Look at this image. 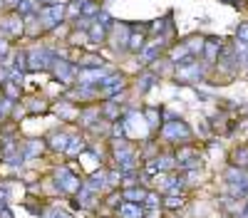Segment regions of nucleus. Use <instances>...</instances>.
Returning a JSON list of instances; mask_svg holds the SVG:
<instances>
[{
	"label": "nucleus",
	"mask_w": 248,
	"mask_h": 218,
	"mask_svg": "<svg viewBox=\"0 0 248 218\" xmlns=\"http://www.w3.org/2000/svg\"><path fill=\"white\" fill-rule=\"evenodd\" d=\"M161 136L169 142H186V139H191V127L186 122H179V119H171L161 127Z\"/></svg>",
	"instance_id": "obj_1"
},
{
	"label": "nucleus",
	"mask_w": 248,
	"mask_h": 218,
	"mask_svg": "<svg viewBox=\"0 0 248 218\" xmlns=\"http://www.w3.org/2000/svg\"><path fill=\"white\" fill-rule=\"evenodd\" d=\"M52 72H55L57 79H62V82H72V79L77 77V72H79V67L72 65V62H67V59H57V57H55Z\"/></svg>",
	"instance_id": "obj_2"
},
{
	"label": "nucleus",
	"mask_w": 248,
	"mask_h": 218,
	"mask_svg": "<svg viewBox=\"0 0 248 218\" xmlns=\"http://www.w3.org/2000/svg\"><path fill=\"white\" fill-rule=\"evenodd\" d=\"M117 213L119 218H147L149 208L144 206V203H132V201H124L117 206Z\"/></svg>",
	"instance_id": "obj_3"
},
{
	"label": "nucleus",
	"mask_w": 248,
	"mask_h": 218,
	"mask_svg": "<svg viewBox=\"0 0 248 218\" xmlns=\"http://www.w3.org/2000/svg\"><path fill=\"white\" fill-rule=\"evenodd\" d=\"M221 40L218 37H206L203 40V59L206 62H218V57H221Z\"/></svg>",
	"instance_id": "obj_4"
},
{
	"label": "nucleus",
	"mask_w": 248,
	"mask_h": 218,
	"mask_svg": "<svg viewBox=\"0 0 248 218\" xmlns=\"http://www.w3.org/2000/svg\"><path fill=\"white\" fill-rule=\"evenodd\" d=\"M67 17V8L65 5H50V8H45L43 10V20H45V25H57V23H62V20H65Z\"/></svg>",
	"instance_id": "obj_5"
},
{
	"label": "nucleus",
	"mask_w": 248,
	"mask_h": 218,
	"mask_svg": "<svg viewBox=\"0 0 248 218\" xmlns=\"http://www.w3.org/2000/svg\"><path fill=\"white\" fill-rule=\"evenodd\" d=\"M134 156V146L127 142V139H114V159L122 164V161H127V159Z\"/></svg>",
	"instance_id": "obj_6"
},
{
	"label": "nucleus",
	"mask_w": 248,
	"mask_h": 218,
	"mask_svg": "<svg viewBox=\"0 0 248 218\" xmlns=\"http://www.w3.org/2000/svg\"><path fill=\"white\" fill-rule=\"evenodd\" d=\"M0 30H5L8 35H20L23 32V23H20V15H10V17H3L0 20Z\"/></svg>",
	"instance_id": "obj_7"
},
{
	"label": "nucleus",
	"mask_w": 248,
	"mask_h": 218,
	"mask_svg": "<svg viewBox=\"0 0 248 218\" xmlns=\"http://www.w3.org/2000/svg\"><path fill=\"white\" fill-rule=\"evenodd\" d=\"M82 186H85V184H82L72 171H70L65 178H60V189L65 191V193H79V191H82Z\"/></svg>",
	"instance_id": "obj_8"
},
{
	"label": "nucleus",
	"mask_w": 248,
	"mask_h": 218,
	"mask_svg": "<svg viewBox=\"0 0 248 218\" xmlns=\"http://www.w3.org/2000/svg\"><path fill=\"white\" fill-rule=\"evenodd\" d=\"M85 189H90V191H99V189H107V174L105 171H94L90 178H87V184H85Z\"/></svg>",
	"instance_id": "obj_9"
},
{
	"label": "nucleus",
	"mask_w": 248,
	"mask_h": 218,
	"mask_svg": "<svg viewBox=\"0 0 248 218\" xmlns=\"http://www.w3.org/2000/svg\"><path fill=\"white\" fill-rule=\"evenodd\" d=\"M147 189H141V186H129V189H124V201H132V203H144V198H147Z\"/></svg>",
	"instance_id": "obj_10"
},
{
	"label": "nucleus",
	"mask_w": 248,
	"mask_h": 218,
	"mask_svg": "<svg viewBox=\"0 0 248 218\" xmlns=\"http://www.w3.org/2000/svg\"><path fill=\"white\" fill-rule=\"evenodd\" d=\"M45 151V142H40V139H30V142L23 146V156L25 159H35Z\"/></svg>",
	"instance_id": "obj_11"
},
{
	"label": "nucleus",
	"mask_w": 248,
	"mask_h": 218,
	"mask_svg": "<svg viewBox=\"0 0 248 218\" xmlns=\"http://www.w3.org/2000/svg\"><path fill=\"white\" fill-rule=\"evenodd\" d=\"M231 164L238 169H248V146H236L231 151Z\"/></svg>",
	"instance_id": "obj_12"
},
{
	"label": "nucleus",
	"mask_w": 248,
	"mask_h": 218,
	"mask_svg": "<svg viewBox=\"0 0 248 218\" xmlns=\"http://www.w3.org/2000/svg\"><path fill=\"white\" fill-rule=\"evenodd\" d=\"M226 184H248V174L238 166H231L226 171Z\"/></svg>",
	"instance_id": "obj_13"
},
{
	"label": "nucleus",
	"mask_w": 248,
	"mask_h": 218,
	"mask_svg": "<svg viewBox=\"0 0 248 218\" xmlns=\"http://www.w3.org/2000/svg\"><path fill=\"white\" fill-rule=\"evenodd\" d=\"M159 52H161V43H154V45L144 47V50L139 52V57H141V62H152V59L159 57Z\"/></svg>",
	"instance_id": "obj_14"
},
{
	"label": "nucleus",
	"mask_w": 248,
	"mask_h": 218,
	"mask_svg": "<svg viewBox=\"0 0 248 218\" xmlns=\"http://www.w3.org/2000/svg\"><path fill=\"white\" fill-rule=\"evenodd\" d=\"M107 25H102V23H94L92 28H90V40L92 43H105V37H107Z\"/></svg>",
	"instance_id": "obj_15"
},
{
	"label": "nucleus",
	"mask_w": 248,
	"mask_h": 218,
	"mask_svg": "<svg viewBox=\"0 0 248 218\" xmlns=\"http://www.w3.org/2000/svg\"><path fill=\"white\" fill-rule=\"evenodd\" d=\"M35 10H37V0H20V5L15 8V13H17V15H23V17L35 15Z\"/></svg>",
	"instance_id": "obj_16"
},
{
	"label": "nucleus",
	"mask_w": 248,
	"mask_h": 218,
	"mask_svg": "<svg viewBox=\"0 0 248 218\" xmlns=\"http://www.w3.org/2000/svg\"><path fill=\"white\" fill-rule=\"evenodd\" d=\"M85 149H87L85 139H79V136H72V139H70V144H67V151H65V154H70V156H77V154H82Z\"/></svg>",
	"instance_id": "obj_17"
},
{
	"label": "nucleus",
	"mask_w": 248,
	"mask_h": 218,
	"mask_svg": "<svg viewBox=\"0 0 248 218\" xmlns=\"http://www.w3.org/2000/svg\"><path fill=\"white\" fill-rule=\"evenodd\" d=\"M67 144H70V136H67V134H55V136L50 139V146H52L55 151H67Z\"/></svg>",
	"instance_id": "obj_18"
},
{
	"label": "nucleus",
	"mask_w": 248,
	"mask_h": 218,
	"mask_svg": "<svg viewBox=\"0 0 248 218\" xmlns=\"http://www.w3.org/2000/svg\"><path fill=\"white\" fill-rule=\"evenodd\" d=\"M119 114H122V109H119L114 102H107L105 107H102V116H105V119H109V122H117V119H119Z\"/></svg>",
	"instance_id": "obj_19"
},
{
	"label": "nucleus",
	"mask_w": 248,
	"mask_h": 218,
	"mask_svg": "<svg viewBox=\"0 0 248 218\" xmlns=\"http://www.w3.org/2000/svg\"><path fill=\"white\" fill-rule=\"evenodd\" d=\"M156 161H159V171H164V174H171L174 166H179L174 156H156Z\"/></svg>",
	"instance_id": "obj_20"
},
{
	"label": "nucleus",
	"mask_w": 248,
	"mask_h": 218,
	"mask_svg": "<svg viewBox=\"0 0 248 218\" xmlns=\"http://www.w3.org/2000/svg\"><path fill=\"white\" fill-rule=\"evenodd\" d=\"M127 47H129L132 52H141V50H144V35H141V32H132Z\"/></svg>",
	"instance_id": "obj_21"
},
{
	"label": "nucleus",
	"mask_w": 248,
	"mask_h": 218,
	"mask_svg": "<svg viewBox=\"0 0 248 218\" xmlns=\"http://www.w3.org/2000/svg\"><path fill=\"white\" fill-rule=\"evenodd\" d=\"M161 203L167 206V208H171V211H179V208L184 206V198H181V196H167Z\"/></svg>",
	"instance_id": "obj_22"
},
{
	"label": "nucleus",
	"mask_w": 248,
	"mask_h": 218,
	"mask_svg": "<svg viewBox=\"0 0 248 218\" xmlns=\"http://www.w3.org/2000/svg\"><path fill=\"white\" fill-rule=\"evenodd\" d=\"M144 119L149 122V127H152V129H156V124H159V109H154V107L144 109Z\"/></svg>",
	"instance_id": "obj_23"
},
{
	"label": "nucleus",
	"mask_w": 248,
	"mask_h": 218,
	"mask_svg": "<svg viewBox=\"0 0 248 218\" xmlns=\"http://www.w3.org/2000/svg\"><path fill=\"white\" fill-rule=\"evenodd\" d=\"M57 114H62V116H65V119H75L79 112L72 107V104H57Z\"/></svg>",
	"instance_id": "obj_24"
},
{
	"label": "nucleus",
	"mask_w": 248,
	"mask_h": 218,
	"mask_svg": "<svg viewBox=\"0 0 248 218\" xmlns=\"http://www.w3.org/2000/svg\"><path fill=\"white\" fill-rule=\"evenodd\" d=\"M5 97H8V99H13V102L20 97V87H17L15 82H10V79L5 82Z\"/></svg>",
	"instance_id": "obj_25"
},
{
	"label": "nucleus",
	"mask_w": 248,
	"mask_h": 218,
	"mask_svg": "<svg viewBox=\"0 0 248 218\" xmlns=\"http://www.w3.org/2000/svg\"><path fill=\"white\" fill-rule=\"evenodd\" d=\"M236 40H238V43H246V45H248V20L238 25V30H236Z\"/></svg>",
	"instance_id": "obj_26"
},
{
	"label": "nucleus",
	"mask_w": 248,
	"mask_h": 218,
	"mask_svg": "<svg viewBox=\"0 0 248 218\" xmlns=\"http://www.w3.org/2000/svg\"><path fill=\"white\" fill-rule=\"evenodd\" d=\"M144 206H147L149 211H156V208H159V196H156V193H147V198H144Z\"/></svg>",
	"instance_id": "obj_27"
},
{
	"label": "nucleus",
	"mask_w": 248,
	"mask_h": 218,
	"mask_svg": "<svg viewBox=\"0 0 248 218\" xmlns=\"http://www.w3.org/2000/svg\"><path fill=\"white\" fill-rule=\"evenodd\" d=\"M152 85H154V77H152V74H149V77H141V79H139V87H141L144 92H147V89H149Z\"/></svg>",
	"instance_id": "obj_28"
},
{
	"label": "nucleus",
	"mask_w": 248,
	"mask_h": 218,
	"mask_svg": "<svg viewBox=\"0 0 248 218\" xmlns=\"http://www.w3.org/2000/svg\"><path fill=\"white\" fill-rule=\"evenodd\" d=\"M43 218H70V216H67V213H62L60 208H52V211H47Z\"/></svg>",
	"instance_id": "obj_29"
},
{
	"label": "nucleus",
	"mask_w": 248,
	"mask_h": 218,
	"mask_svg": "<svg viewBox=\"0 0 248 218\" xmlns=\"http://www.w3.org/2000/svg\"><path fill=\"white\" fill-rule=\"evenodd\" d=\"M82 13H85V15H94L97 13V5L94 3H85V10H82Z\"/></svg>",
	"instance_id": "obj_30"
},
{
	"label": "nucleus",
	"mask_w": 248,
	"mask_h": 218,
	"mask_svg": "<svg viewBox=\"0 0 248 218\" xmlns=\"http://www.w3.org/2000/svg\"><path fill=\"white\" fill-rule=\"evenodd\" d=\"M0 201H8V189L0 186Z\"/></svg>",
	"instance_id": "obj_31"
},
{
	"label": "nucleus",
	"mask_w": 248,
	"mask_h": 218,
	"mask_svg": "<svg viewBox=\"0 0 248 218\" xmlns=\"http://www.w3.org/2000/svg\"><path fill=\"white\" fill-rule=\"evenodd\" d=\"M8 52V43H5V40H0V57H3Z\"/></svg>",
	"instance_id": "obj_32"
},
{
	"label": "nucleus",
	"mask_w": 248,
	"mask_h": 218,
	"mask_svg": "<svg viewBox=\"0 0 248 218\" xmlns=\"http://www.w3.org/2000/svg\"><path fill=\"white\" fill-rule=\"evenodd\" d=\"M0 218H13V213L5 208V211H0Z\"/></svg>",
	"instance_id": "obj_33"
},
{
	"label": "nucleus",
	"mask_w": 248,
	"mask_h": 218,
	"mask_svg": "<svg viewBox=\"0 0 248 218\" xmlns=\"http://www.w3.org/2000/svg\"><path fill=\"white\" fill-rule=\"evenodd\" d=\"M8 5H13V8H17V5H20V0H8Z\"/></svg>",
	"instance_id": "obj_34"
},
{
	"label": "nucleus",
	"mask_w": 248,
	"mask_h": 218,
	"mask_svg": "<svg viewBox=\"0 0 248 218\" xmlns=\"http://www.w3.org/2000/svg\"><path fill=\"white\" fill-rule=\"evenodd\" d=\"M8 206H5V201H0V211H5Z\"/></svg>",
	"instance_id": "obj_35"
},
{
	"label": "nucleus",
	"mask_w": 248,
	"mask_h": 218,
	"mask_svg": "<svg viewBox=\"0 0 248 218\" xmlns=\"http://www.w3.org/2000/svg\"><path fill=\"white\" fill-rule=\"evenodd\" d=\"M43 3H50V5H55V0H43Z\"/></svg>",
	"instance_id": "obj_36"
},
{
	"label": "nucleus",
	"mask_w": 248,
	"mask_h": 218,
	"mask_svg": "<svg viewBox=\"0 0 248 218\" xmlns=\"http://www.w3.org/2000/svg\"><path fill=\"white\" fill-rule=\"evenodd\" d=\"M246 218H248V203H246Z\"/></svg>",
	"instance_id": "obj_37"
}]
</instances>
